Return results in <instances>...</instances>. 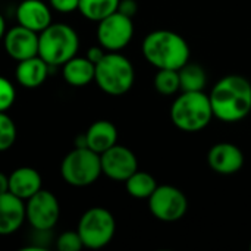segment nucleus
Here are the masks:
<instances>
[{"mask_svg": "<svg viewBox=\"0 0 251 251\" xmlns=\"http://www.w3.org/2000/svg\"><path fill=\"white\" fill-rule=\"evenodd\" d=\"M213 116L210 97L204 91H182L171 107V119L176 128L196 132L206 128Z\"/></svg>", "mask_w": 251, "mask_h": 251, "instance_id": "nucleus-4", "label": "nucleus"}, {"mask_svg": "<svg viewBox=\"0 0 251 251\" xmlns=\"http://www.w3.org/2000/svg\"><path fill=\"white\" fill-rule=\"evenodd\" d=\"M49 3L57 12L69 13V12H74V10L78 9L79 0H49Z\"/></svg>", "mask_w": 251, "mask_h": 251, "instance_id": "nucleus-27", "label": "nucleus"}, {"mask_svg": "<svg viewBox=\"0 0 251 251\" xmlns=\"http://www.w3.org/2000/svg\"><path fill=\"white\" fill-rule=\"evenodd\" d=\"M25 216L35 231H50L60 216V206L56 196L47 190H40L25 203Z\"/></svg>", "mask_w": 251, "mask_h": 251, "instance_id": "nucleus-9", "label": "nucleus"}, {"mask_svg": "<svg viewBox=\"0 0 251 251\" xmlns=\"http://www.w3.org/2000/svg\"><path fill=\"white\" fill-rule=\"evenodd\" d=\"M178 74L182 91H203L207 84L206 71L199 63H191L188 60L178 69Z\"/></svg>", "mask_w": 251, "mask_h": 251, "instance_id": "nucleus-20", "label": "nucleus"}, {"mask_svg": "<svg viewBox=\"0 0 251 251\" xmlns=\"http://www.w3.org/2000/svg\"><path fill=\"white\" fill-rule=\"evenodd\" d=\"M79 47L76 31L66 24H50L38 34V56L49 66H63Z\"/></svg>", "mask_w": 251, "mask_h": 251, "instance_id": "nucleus-3", "label": "nucleus"}, {"mask_svg": "<svg viewBox=\"0 0 251 251\" xmlns=\"http://www.w3.org/2000/svg\"><path fill=\"white\" fill-rule=\"evenodd\" d=\"M16 19L19 25L40 34L51 24V13L41 0H24L16 9Z\"/></svg>", "mask_w": 251, "mask_h": 251, "instance_id": "nucleus-15", "label": "nucleus"}, {"mask_svg": "<svg viewBox=\"0 0 251 251\" xmlns=\"http://www.w3.org/2000/svg\"><path fill=\"white\" fill-rule=\"evenodd\" d=\"M104 54H106L104 49H103L101 46H96V47L88 49V51H87V59H88L90 62H93L94 65H97V63L104 57Z\"/></svg>", "mask_w": 251, "mask_h": 251, "instance_id": "nucleus-29", "label": "nucleus"}, {"mask_svg": "<svg viewBox=\"0 0 251 251\" xmlns=\"http://www.w3.org/2000/svg\"><path fill=\"white\" fill-rule=\"evenodd\" d=\"M209 166L222 175H232L241 171L244 165V154L232 143H218L215 144L207 154Z\"/></svg>", "mask_w": 251, "mask_h": 251, "instance_id": "nucleus-13", "label": "nucleus"}, {"mask_svg": "<svg viewBox=\"0 0 251 251\" xmlns=\"http://www.w3.org/2000/svg\"><path fill=\"white\" fill-rule=\"evenodd\" d=\"M16 99V91L12 82L0 75V112H6L12 107Z\"/></svg>", "mask_w": 251, "mask_h": 251, "instance_id": "nucleus-26", "label": "nucleus"}, {"mask_svg": "<svg viewBox=\"0 0 251 251\" xmlns=\"http://www.w3.org/2000/svg\"><path fill=\"white\" fill-rule=\"evenodd\" d=\"M87 147L101 154L118 141V129L110 121H96L85 132Z\"/></svg>", "mask_w": 251, "mask_h": 251, "instance_id": "nucleus-18", "label": "nucleus"}, {"mask_svg": "<svg viewBox=\"0 0 251 251\" xmlns=\"http://www.w3.org/2000/svg\"><path fill=\"white\" fill-rule=\"evenodd\" d=\"M49 75V65L37 54L18 62L15 76L18 82L25 88L40 87Z\"/></svg>", "mask_w": 251, "mask_h": 251, "instance_id": "nucleus-17", "label": "nucleus"}, {"mask_svg": "<svg viewBox=\"0 0 251 251\" xmlns=\"http://www.w3.org/2000/svg\"><path fill=\"white\" fill-rule=\"evenodd\" d=\"M76 231L82 240L84 247L99 250L106 247L113 240L116 222L107 209L93 207L81 216Z\"/></svg>", "mask_w": 251, "mask_h": 251, "instance_id": "nucleus-7", "label": "nucleus"}, {"mask_svg": "<svg viewBox=\"0 0 251 251\" xmlns=\"http://www.w3.org/2000/svg\"><path fill=\"white\" fill-rule=\"evenodd\" d=\"M3 44L6 53L16 62H21L38 54V32L16 25L4 34Z\"/></svg>", "mask_w": 251, "mask_h": 251, "instance_id": "nucleus-12", "label": "nucleus"}, {"mask_svg": "<svg viewBox=\"0 0 251 251\" xmlns=\"http://www.w3.org/2000/svg\"><path fill=\"white\" fill-rule=\"evenodd\" d=\"M4 34H6V22H4L3 16L0 15V40L4 37Z\"/></svg>", "mask_w": 251, "mask_h": 251, "instance_id": "nucleus-32", "label": "nucleus"}, {"mask_svg": "<svg viewBox=\"0 0 251 251\" xmlns=\"http://www.w3.org/2000/svg\"><path fill=\"white\" fill-rule=\"evenodd\" d=\"M16 140V126L6 112H0V151L9 150Z\"/></svg>", "mask_w": 251, "mask_h": 251, "instance_id": "nucleus-24", "label": "nucleus"}, {"mask_svg": "<svg viewBox=\"0 0 251 251\" xmlns=\"http://www.w3.org/2000/svg\"><path fill=\"white\" fill-rule=\"evenodd\" d=\"M213 116L224 122H238L251 112V82L241 75H226L209 94Z\"/></svg>", "mask_w": 251, "mask_h": 251, "instance_id": "nucleus-1", "label": "nucleus"}, {"mask_svg": "<svg viewBox=\"0 0 251 251\" xmlns=\"http://www.w3.org/2000/svg\"><path fill=\"white\" fill-rule=\"evenodd\" d=\"M75 147H87V137L85 134H81L75 140Z\"/></svg>", "mask_w": 251, "mask_h": 251, "instance_id": "nucleus-31", "label": "nucleus"}, {"mask_svg": "<svg viewBox=\"0 0 251 251\" xmlns=\"http://www.w3.org/2000/svg\"><path fill=\"white\" fill-rule=\"evenodd\" d=\"M132 35H134L132 18L125 16L118 10L99 22L97 38L104 50L109 51L122 50L129 44Z\"/></svg>", "mask_w": 251, "mask_h": 251, "instance_id": "nucleus-10", "label": "nucleus"}, {"mask_svg": "<svg viewBox=\"0 0 251 251\" xmlns=\"http://www.w3.org/2000/svg\"><path fill=\"white\" fill-rule=\"evenodd\" d=\"M9 191V176L0 172V194H4Z\"/></svg>", "mask_w": 251, "mask_h": 251, "instance_id": "nucleus-30", "label": "nucleus"}, {"mask_svg": "<svg viewBox=\"0 0 251 251\" xmlns=\"http://www.w3.org/2000/svg\"><path fill=\"white\" fill-rule=\"evenodd\" d=\"M60 174L63 181L72 187H88L103 174L100 154L88 147H75L63 157Z\"/></svg>", "mask_w": 251, "mask_h": 251, "instance_id": "nucleus-6", "label": "nucleus"}, {"mask_svg": "<svg viewBox=\"0 0 251 251\" xmlns=\"http://www.w3.org/2000/svg\"><path fill=\"white\" fill-rule=\"evenodd\" d=\"M63 79L74 87H84L94 81L96 65L90 62L87 57L74 56L63 65Z\"/></svg>", "mask_w": 251, "mask_h": 251, "instance_id": "nucleus-19", "label": "nucleus"}, {"mask_svg": "<svg viewBox=\"0 0 251 251\" xmlns=\"http://www.w3.org/2000/svg\"><path fill=\"white\" fill-rule=\"evenodd\" d=\"M125 187L131 197L141 200V199H149L156 190L157 184L150 174L137 171L125 181Z\"/></svg>", "mask_w": 251, "mask_h": 251, "instance_id": "nucleus-22", "label": "nucleus"}, {"mask_svg": "<svg viewBox=\"0 0 251 251\" xmlns=\"http://www.w3.org/2000/svg\"><path fill=\"white\" fill-rule=\"evenodd\" d=\"M119 0H79L78 10L81 15L94 22H100L118 10Z\"/></svg>", "mask_w": 251, "mask_h": 251, "instance_id": "nucleus-21", "label": "nucleus"}, {"mask_svg": "<svg viewBox=\"0 0 251 251\" xmlns=\"http://www.w3.org/2000/svg\"><path fill=\"white\" fill-rule=\"evenodd\" d=\"M250 250H251V244H250Z\"/></svg>", "mask_w": 251, "mask_h": 251, "instance_id": "nucleus-33", "label": "nucleus"}, {"mask_svg": "<svg viewBox=\"0 0 251 251\" xmlns=\"http://www.w3.org/2000/svg\"><path fill=\"white\" fill-rule=\"evenodd\" d=\"M101 172L113 181H126L138 171V160L135 154L125 146L115 144L100 154Z\"/></svg>", "mask_w": 251, "mask_h": 251, "instance_id": "nucleus-11", "label": "nucleus"}, {"mask_svg": "<svg viewBox=\"0 0 251 251\" xmlns=\"http://www.w3.org/2000/svg\"><path fill=\"white\" fill-rule=\"evenodd\" d=\"M143 54L157 69H179L190 60V46L182 35L156 29L143 41Z\"/></svg>", "mask_w": 251, "mask_h": 251, "instance_id": "nucleus-2", "label": "nucleus"}, {"mask_svg": "<svg viewBox=\"0 0 251 251\" xmlns=\"http://www.w3.org/2000/svg\"><path fill=\"white\" fill-rule=\"evenodd\" d=\"M94 81L99 88L110 96H122L128 93L135 81L132 63L121 53L110 51L96 65Z\"/></svg>", "mask_w": 251, "mask_h": 251, "instance_id": "nucleus-5", "label": "nucleus"}, {"mask_svg": "<svg viewBox=\"0 0 251 251\" xmlns=\"http://www.w3.org/2000/svg\"><path fill=\"white\" fill-rule=\"evenodd\" d=\"M151 215L162 222H176L184 218L188 209L185 194L172 185H157L149 197Z\"/></svg>", "mask_w": 251, "mask_h": 251, "instance_id": "nucleus-8", "label": "nucleus"}, {"mask_svg": "<svg viewBox=\"0 0 251 251\" xmlns=\"http://www.w3.org/2000/svg\"><path fill=\"white\" fill-rule=\"evenodd\" d=\"M25 216V203L10 191L0 194V235H10L16 232Z\"/></svg>", "mask_w": 251, "mask_h": 251, "instance_id": "nucleus-14", "label": "nucleus"}, {"mask_svg": "<svg viewBox=\"0 0 251 251\" xmlns=\"http://www.w3.org/2000/svg\"><path fill=\"white\" fill-rule=\"evenodd\" d=\"M137 1L135 0H119V6H118V12H121L125 16L132 18L137 13Z\"/></svg>", "mask_w": 251, "mask_h": 251, "instance_id": "nucleus-28", "label": "nucleus"}, {"mask_svg": "<svg viewBox=\"0 0 251 251\" xmlns=\"http://www.w3.org/2000/svg\"><path fill=\"white\" fill-rule=\"evenodd\" d=\"M84 247L82 240L78 231H66L60 234L57 238V250L59 251H79Z\"/></svg>", "mask_w": 251, "mask_h": 251, "instance_id": "nucleus-25", "label": "nucleus"}, {"mask_svg": "<svg viewBox=\"0 0 251 251\" xmlns=\"http://www.w3.org/2000/svg\"><path fill=\"white\" fill-rule=\"evenodd\" d=\"M154 88L163 96H172L181 90L179 74L176 69H159L154 76Z\"/></svg>", "mask_w": 251, "mask_h": 251, "instance_id": "nucleus-23", "label": "nucleus"}, {"mask_svg": "<svg viewBox=\"0 0 251 251\" xmlns=\"http://www.w3.org/2000/svg\"><path fill=\"white\" fill-rule=\"evenodd\" d=\"M40 190H41V176L34 168L29 166L18 168L9 176V191L24 201H26Z\"/></svg>", "mask_w": 251, "mask_h": 251, "instance_id": "nucleus-16", "label": "nucleus"}]
</instances>
